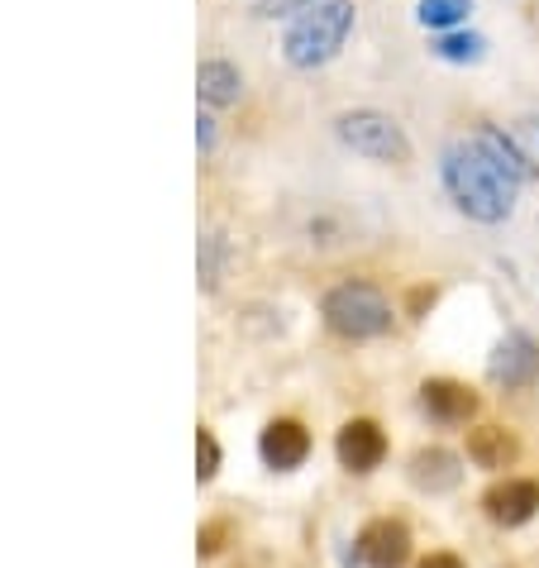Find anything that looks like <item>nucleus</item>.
Masks as SVG:
<instances>
[{"label":"nucleus","mask_w":539,"mask_h":568,"mask_svg":"<svg viewBox=\"0 0 539 568\" xmlns=\"http://www.w3.org/2000/svg\"><path fill=\"white\" fill-rule=\"evenodd\" d=\"M439 182L454 196V206L468 220H482V225H501L516 211V182L472 139L468 144H449L439 153Z\"/></svg>","instance_id":"f257e3e1"},{"label":"nucleus","mask_w":539,"mask_h":568,"mask_svg":"<svg viewBox=\"0 0 539 568\" xmlns=\"http://www.w3.org/2000/svg\"><path fill=\"white\" fill-rule=\"evenodd\" d=\"M354 29V0H315L306 14H296L282 34V53L292 68H325L344 49Z\"/></svg>","instance_id":"f03ea898"},{"label":"nucleus","mask_w":539,"mask_h":568,"mask_svg":"<svg viewBox=\"0 0 539 568\" xmlns=\"http://www.w3.org/2000/svg\"><path fill=\"white\" fill-rule=\"evenodd\" d=\"M321 321L329 335H339V339H383L391 335V325H396V315H391V302L383 292L373 287V282H339V287H329L325 292V302H321Z\"/></svg>","instance_id":"7ed1b4c3"},{"label":"nucleus","mask_w":539,"mask_h":568,"mask_svg":"<svg viewBox=\"0 0 539 568\" xmlns=\"http://www.w3.org/2000/svg\"><path fill=\"white\" fill-rule=\"evenodd\" d=\"M335 134L354 153L373 158V163H410V139L383 110H344L335 120Z\"/></svg>","instance_id":"20e7f679"},{"label":"nucleus","mask_w":539,"mask_h":568,"mask_svg":"<svg viewBox=\"0 0 539 568\" xmlns=\"http://www.w3.org/2000/svg\"><path fill=\"white\" fill-rule=\"evenodd\" d=\"M491 383L506 387V392H526L539 383V344L526 335V329H511L497 349H491V363H487Z\"/></svg>","instance_id":"39448f33"},{"label":"nucleus","mask_w":539,"mask_h":568,"mask_svg":"<svg viewBox=\"0 0 539 568\" xmlns=\"http://www.w3.org/2000/svg\"><path fill=\"white\" fill-rule=\"evenodd\" d=\"M335 459H339V468H348V473H373V468H383V459H387V430L377 420H368V416H354V420H344L339 425V435H335Z\"/></svg>","instance_id":"423d86ee"},{"label":"nucleus","mask_w":539,"mask_h":568,"mask_svg":"<svg viewBox=\"0 0 539 568\" xmlns=\"http://www.w3.org/2000/svg\"><path fill=\"white\" fill-rule=\"evenodd\" d=\"M482 516L501 530H516L539 516V483L535 478H501L482 493Z\"/></svg>","instance_id":"0eeeda50"},{"label":"nucleus","mask_w":539,"mask_h":568,"mask_svg":"<svg viewBox=\"0 0 539 568\" xmlns=\"http://www.w3.org/2000/svg\"><path fill=\"white\" fill-rule=\"evenodd\" d=\"M358 559L368 568H406L410 564V526L401 516H377L358 530Z\"/></svg>","instance_id":"6e6552de"},{"label":"nucleus","mask_w":539,"mask_h":568,"mask_svg":"<svg viewBox=\"0 0 539 568\" xmlns=\"http://www.w3.org/2000/svg\"><path fill=\"white\" fill-rule=\"evenodd\" d=\"M420 412L435 425H468L482 412V402H478V392H472L468 383H458V377H425L420 383Z\"/></svg>","instance_id":"1a4fd4ad"},{"label":"nucleus","mask_w":539,"mask_h":568,"mask_svg":"<svg viewBox=\"0 0 539 568\" xmlns=\"http://www.w3.org/2000/svg\"><path fill=\"white\" fill-rule=\"evenodd\" d=\"M258 459L273 468V473H292L311 459V430L301 425L296 416H277L263 425L258 435Z\"/></svg>","instance_id":"9d476101"},{"label":"nucleus","mask_w":539,"mask_h":568,"mask_svg":"<svg viewBox=\"0 0 539 568\" xmlns=\"http://www.w3.org/2000/svg\"><path fill=\"white\" fill-rule=\"evenodd\" d=\"M406 478H410V487H420V493L444 497V493H454V487L464 483V459L449 454V449H439V445H425V449L410 454Z\"/></svg>","instance_id":"9b49d317"},{"label":"nucleus","mask_w":539,"mask_h":568,"mask_svg":"<svg viewBox=\"0 0 539 568\" xmlns=\"http://www.w3.org/2000/svg\"><path fill=\"white\" fill-rule=\"evenodd\" d=\"M468 459L487 468V473H501L520 459V439L506 430V425H472L468 430Z\"/></svg>","instance_id":"f8f14e48"},{"label":"nucleus","mask_w":539,"mask_h":568,"mask_svg":"<svg viewBox=\"0 0 539 568\" xmlns=\"http://www.w3.org/2000/svg\"><path fill=\"white\" fill-rule=\"evenodd\" d=\"M472 144H478V149L491 158V163H497V168L506 172V178L516 182V186H520V182H535V178H539V168L530 163L526 153H520V144H516L511 134L491 130V124H478V134H472Z\"/></svg>","instance_id":"ddd939ff"},{"label":"nucleus","mask_w":539,"mask_h":568,"mask_svg":"<svg viewBox=\"0 0 539 568\" xmlns=\"http://www.w3.org/2000/svg\"><path fill=\"white\" fill-rule=\"evenodd\" d=\"M196 91H201V101L205 105H215V110H225L244 97V82H240V68L225 58H205L201 68H196Z\"/></svg>","instance_id":"4468645a"},{"label":"nucleus","mask_w":539,"mask_h":568,"mask_svg":"<svg viewBox=\"0 0 539 568\" xmlns=\"http://www.w3.org/2000/svg\"><path fill=\"white\" fill-rule=\"evenodd\" d=\"M468 10H472V0H420L416 20L425 29H439V34H449V29H458V24L468 20Z\"/></svg>","instance_id":"2eb2a0df"},{"label":"nucleus","mask_w":539,"mask_h":568,"mask_svg":"<svg viewBox=\"0 0 539 568\" xmlns=\"http://www.w3.org/2000/svg\"><path fill=\"white\" fill-rule=\"evenodd\" d=\"M230 258V244L225 234H201V248H196V273H201V287L215 292L220 287V267Z\"/></svg>","instance_id":"dca6fc26"},{"label":"nucleus","mask_w":539,"mask_h":568,"mask_svg":"<svg viewBox=\"0 0 539 568\" xmlns=\"http://www.w3.org/2000/svg\"><path fill=\"white\" fill-rule=\"evenodd\" d=\"M482 49L487 43L478 34H439L435 39V58H444V62H478Z\"/></svg>","instance_id":"f3484780"},{"label":"nucleus","mask_w":539,"mask_h":568,"mask_svg":"<svg viewBox=\"0 0 539 568\" xmlns=\"http://www.w3.org/2000/svg\"><path fill=\"white\" fill-rule=\"evenodd\" d=\"M220 473V439H215V430H196V478L201 483H211Z\"/></svg>","instance_id":"a211bd4d"},{"label":"nucleus","mask_w":539,"mask_h":568,"mask_svg":"<svg viewBox=\"0 0 539 568\" xmlns=\"http://www.w3.org/2000/svg\"><path fill=\"white\" fill-rule=\"evenodd\" d=\"M225 535H230V520H211V526H201V535H196V540H201V555H215Z\"/></svg>","instance_id":"6ab92c4d"},{"label":"nucleus","mask_w":539,"mask_h":568,"mask_svg":"<svg viewBox=\"0 0 539 568\" xmlns=\"http://www.w3.org/2000/svg\"><path fill=\"white\" fill-rule=\"evenodd\" d=\"M416 568H468V564L458 559L454 549H430V555H425V559H420Z\"/></svg>","instance_id":"aec40b11"},{"label":"nucleus","mask_w":539,"mask_h":568,"mask_svg":"<svg viewBox=\"0 0 539 568\" xmlns=\"http://www.w3.org/2000/svg\"><path fill=\"white\" fill-rule=\"evenodd\" d=\"M315 6V0H263V14H306Z\"/></svg>","instance_id":"412c9836"},{"label":"nucleus","mask_w":539,"mask_h":568,"mask_svg":"<svg viewBox=\"0 0 539 568\" xmlns=\"http://www.w3.org/2000/svg\"><path fill=\"white\" fill-rule=\"evenodd\" d=\"M196 144H201V153L215 149V120L211 115H196Z\"/></svg>","instance_id":"4be33fe9"},{"label":"nucleus","mask_w":539,"mask_h":568,"mask_svg":"<svg viewBox=\"0 0 539 568\" xmlns=\"http://www.w3.org/2000/svg\"><path fill=\"white\" fill-rule=\"evenodd\" d=\"M435 296H439L435 287H416V292H410V302H406V311L420 321V311H425V306H435Z\"/></svg>","instance_id":"5701e85b"}]
</instances>
